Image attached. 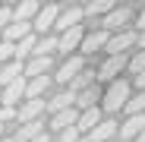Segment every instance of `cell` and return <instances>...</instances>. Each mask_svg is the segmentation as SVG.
<instances>
[{
  "label": "cell",
  "instance_id": "cell-6",
  "mask_svg": "<svg viewBox=\"0 0 145 142\" xmlns=\"http://www.w3.org/2000/svg\"><path fill=\"white\" fill-rule=\"evenodd\" d=\"M107 44H110V32H104V29L98 26V29H91V32L85 35V41H82L79 51H82V57H85V54H95V51H107Z\"/></svg>",
  "mask_w": 145,
  "mask_h": 142
},
{
  "label": "cell",
  "instance_id": "cell-38",
  "mask_svg": "<svg viewBox=\"0 0 145 142\" xmlns=\"http://www.w3.org/2000/svg\"><path fill=\"white\" fill-rule=\"evenodd\" d=\"M0 41H3V38H0Z\"/></svg>",
  "mask_w": 145,
  "mask_h": 142
},
{
  "label": "cell",
  "instance_id": "cell-19",
  "mask_svg": "<svg viewBox=\"0 0 145 142\" xmlns=\"http://www.w3.org/2000/svg\"><path fill=\"white\" fill-rule=\"evenodd\" d=\"M54 66V57H32L25 63V79H38V76H47Z\"/></svg>",
  "mask_w": 145,
  "mask_h": 142
},
{
  "label": "cell",
  "instance_id": "cell-30",
  "mask_svg": "<svg viewBox=\"0 0 145 142\" xmlns=\"http://www.w3.org/2000/svg\"><path fill=\"white\" fill-rule=\"evenodd\" d=\"M136 26H139V32H145V7H142V13H139V22H136Z\"/></svg>",
  "mask_w": 145,
  "mask_h": 142
},
{
  "label": "cell",
  "instance_id": "cell-5",
  "mask_svg": "<svg viewBox=\"0 0 145 142\" xmlns=\"http://www.w3.org/2000/svg\"><path fill=\"white\" fill-rule=\"evenodd\" d=\"M129 10L126 7H117L114 13H107L104 19H101V29L104 32H110V35H117V32H126V26H129Z\"/></svg>",
  "mask_w": 145,
  "mask_h": 142
},
{
  "label": "cell",
  "instance_id": "cell-27",
  "mask_svg": "<svg viewBox=\"0 0 145 142\" xmlns=\"http://www.w3.org/2000/svg\"><path fill=\"white\" fill-rule=\"evenodd\" d=\"M126 69H129L133 76H142V73H145V51H136V54L129 57V66H126Z\"/></svg>",
  "mask_w": 145,
  "mask_h": 142
},
{
  "label": "cell",
  "instance_id": "cell-18",
  "mask_svg": "<svg viewBox=\"0 0 145 142\" xmlns=\"http://www.w3.org/2000/svg\"><path fill=\"white\" fill-rule=\"evenodd\" d=\"M120 136V123L117 120H110V117H107V120L98 126V130H95V133H88V139L91 142H114Z\"/></svg>",
  "mask_w": 145,
  "mask_h": 142
},
{
  "label": "cell",
  "instance_id": "cell-12",
  "mask_svg": "<svg viewBox=\"0 0 145 142\" xmlns=\"http://www.w3.org/2000/svg\"><path fill=\"white\" fill-rule=\"evenodd\" d=\"M69 107H76V92L72 88H63V92H57L54 98H47V114H63V111H69Z\"/></svg>",
  "mask_w": 145,
  "mask_h": 142
},
{
  "label": "cell",
  "instance_id": "cell-32",
  "mask_svg": "<svg viewBox=\"0 0 145 142\" xmlns=\"http://www.w3.org/2000/svg\"><path fill=\"white\" fill-rule=\"evenodd\" d=\"M35 142H51V136H47V133H44V136H38Z\"/></svg>",
  "mask_w": 145,
  "mask_h": 142
},
{
  "label": "cell",
  "instance_id": "cell-2",
  "mask_svg": "<svg viewBox=\"0 0 145 142\" xmlns=\"http://www.w3.org/2000/svg\"><path fill=\"white\" fill-rule=\"evenodd\" d=\"M82 69H88L85 66V57L82 54H76V57H66L60 66H57V73H54V79L57 82H63V85H72V79H76Z\"/></svg>",
  "mask_w": 145,
  "mask_h": 142
},
{
  "label": "cell",
  "instance_id": "cell-20",
  "mask_svg": "<svg viewBox=\"0 0 145 142\" xmlns=\"http://www.w3.org/2000/svg\"><path fill=\"white\" fill-rule=\"evenodd\" d=\"M54 76H38V79H29V88H25V101L29 98H44V92L51 88Z\"/></svg>",
  "mask_w": 145,
  "mask_h": 142
},
{
  "label": "cell",
  "instance_id": "cell-24",
  "mask_svg": "<svg viewBox=\"0 0 145 142\" xmlns=\"http://www.w3.org/2000/svg\"><path fill=\"white\" fill-rule=\"evenodd\" d=\"M91 107H101L98 104V88H88V92H79L76 95V111H91Z\"/></svg>",
  "mask_w": 145,
  "mask_h": 142
},
{
  "label": "cell",
  "instance_id": "cell-8",
  "mask_svg": "<svg viewBox=\"0 0 145 142\" xmlns=\"http://www.w3.org/2000/svg\"><path fill=\"white\" fill-rule=\"evenodd\" d=\"M44 111H47V101H44V98H29V101H22V104H19V126L41 120Z\"/></svg>",
  "mask_w": 145,
  "mask_h": 142
},
{
  "label": "cell",
  "instance_id": "cell-22",
  "mask_svg": "<svg viewBox=\"0 0 145 142\" xmlns=\"http://www.w3.org/2000/svg\"><path fill=\"white\" fill-rule=\"evenodd\" d=\"M57 51H60V35H44V38L38 41L35 57H54Z\"/></svg>",
  "mask_w": 145,
  "mask_h": 142
},
{
  "label": "cell",
  "instance_id": "cell-23",
  "mask_svg": "<svg viewBox=\"0 0 145 142\" xmlns=\"http://www.w3.org/2000/svg\"><path fill=\"white\" fill-rule=\"evenodd\" d=\"M95 79H98V73H95V69H82V73L72 79L69 88L76 92V95H79V92H88V88H95Z\"/></svg>",
  "mask_w": 145,
  "mask_h": 142
},
{
  "label": "cell",
  "instance_id": "cell-28",
  "mask_svg": "<svg viewBox=\"0 0 145 142\" xmlns=\"http://www.w3.org/2000/svg\"><path fill=\"white\" fill-rule=\"evenodd\" d=\"M0 123H19V107H3L0 104Z\"/></svg>",
  "mask_w": 145,
  "mask_h": 142
},
{
  "label": "cell",
  "instance_id": "cell-4",
  "mask_svg": "<svg viewBox=\"0 0 145 142\" xmlns=\"http://www.w3.org/2000/svg\"><path fill=\"white\" fill-rule=\"evenodd\" d=\"M82 19H85V7H76V3H69L60 10V19H57V32H69V29H76L82 26Z\"/></svg>",
  "mask_w": 145,
  "mask_h": 142
},
{
  "label": "cell",
  "instance_id": "cell-17",
  "mask_svg": "<svg viewBox=\"0 0 145 142\" xmlns=\"http://www.w3.org/2000/svg\"><path fill=\"white\" fill-rule=\"evenodd\" d=\"M47 133V126H44V120H35V123H22L13 136H16V142H35L38 136H44Z\"/></svg>",
  "mask_w": 145,
  "mask_h": 142
},
{
  "label": "cell",
  "instance_id": "cell-31",
  "mask_svg": "<svg viewBox=\"0 0 145 142\" xmlns=\"http://www.w3.org/2000/svg\"><path fill=\"white\" fill-rule=\"evenodd\" d=\"M136 88H139V92H145V73H142V76H136Z\"/></svg>",
  "mask_w": 145,
  "mask_h": 142
},
{
  "label": "cell",
  "instance_id": "cell-7",
  "mask_svg": "<svg viewBox=\"0 0 145 142\" xmlns=\"http://www.w3.org/2000/svg\"><path fill=\"white\" fill-rule=\"evenodd\" d=\"M133 44H139V32H133V29L110 35V44H107V57H114V54H126Z\"/></svg>",
  "mask_w": 145,
  "mask_h": 142
},
{
  "label": "cell",
  "instance_id": "cell-21",
  "mask_svg": "<svg viewBox=\"0 0 145 142\" xmlns=\"http://www.w3.org/2000/svg\"><path fill=\"white\" fill-rule=\"evenodd\" d=\"M38 13H41V7L35 3V0H19L16 3V19H22V22H35Z\"/></svg>",
  "mask_w": 145,
  "mask_h": 142
},
{
  "label": "cell",
  "instance_id": "cell-36",
  "mask_svg": "<svg viewBox=\"0 0 145 142\" xmlns=\"http://www.w3.org/2000/svg\"><path fill=\"white\" fill-rule=\"evenodd\" d=\"M136 142H145V133H142V136H139V139H136Z\"/></svg>",
  "mask_w": 145,
  "mask_h": 142
},
{
  "label": "cell",
  "instance_id": "cell-34",
  "mask_svg": "<svg viewBox=\"0 0 145 142\" xmlns=\"http://www.w3.org/2000/svg\"><path fill=\"white\" fill-rule=\"evenodd\" d=\"M3 133H7V126H3V123H0V139H3Z\"/></svg>",
  "mask_w": 145,
  "mask_h": 142
},
{
  "label": "cell",
  "instance_id": "cell-29",
  "mask_svg": "<svg viewBox=\"0 0 145 142\" xmlns=\"http://www.w3.org/2000/svg\"><path fill=\"white\" fill-rule=\"evenodd\" d=\"M79 139H82V133H79L76 126H72V130H66V133H60V136H57V142H79Z\"/></svg>",
  "mask_w": 145,
  "mask_h": 142
},
{
  "label": "cell",
  "instance_id": "cell-16",
  "mask_svg": "<svg viewBox=\"0 0 145 142\" xmlns=\"http://www.w3.org/2000/svg\"><path fill=\"white\" fill-rule=\"evenodd\" d=\"M22 76H25V63H22V60H13V63H7V66H0V88L19 82Z\"/></svg>",
  "mask_w": 145,
  "mask_h": 142
},
{
  "label": "cell",
  "instance_id": "cell-1",
  "mask_svg": "<svg viewBox=\"0 0 145 142\" xmlns=\"http://www.w3.org/2000/svg\"><path fill=\"white\" fill-rule=\"evenodd\" d=\"M129 82L126 79H114L110 85H107V92H104V98H101V111L104 114H117L120 107L126 111V104H129Z\"/></svg>",
  "mask_w": 145,
  "mask_h": 142
},
{
  "label": "cell",
  "instance_id": "cell-35",
  "mask_svg": "<svg viewBox=\"0 0 145 142\" xmlns=\"http://www.w3.org/2000/svg\"><path fill=\"white\" fill-rule=\"evenodd\" d=\"M79 142H91V139H88V136H82V139H79Z\"/></svg>",
  "mask_w": 145,
  "mask_h": 142
},
{
  "label": "cell",
  "instance_id": "cell-3",
  "mask_svg": "<svg viewBox=\"0 0 145 142\" xmlns=\"http://www.w3.org/2000/svg\"><path fill=\"white\" fill-rule=\"evenodd\" d=\"M60 10L63 7H57V3H51V7H41V13H38V19L32 22L35 26V35H47V32H54L57 29V19H60Z\"/></svg>",
  "mask_w": 145,
  "mask_h": 142
},
{
  "label": "cell",
  "instance_id": "cell-9",
  "mask_svg": "<svg viewBox=\"0 0 145 142\" xmlns=\"http://www.w3.org/2000/svg\"><path fill=\"white\" fill-rule=\"evenodd\" d=\"M129 66V57L126 54H114V57H104V63L98 66V79H107L114 82V76H120V69Z\"/></svg>",
  "mask_w": 145,
  "mask_h": 142
},
{
  "label": "cell",
  "instance_id": "cell-25",
  "mask_svg": "<svg viewBox=\"0 0 145 142\" xmlns=\"http://www.w3.org/2000/svg\"><path fill=\"white\" fill-rule=\"evenodd\" d=\"M117 7H114V0H91V3H85V16H107V13H114Z\"/></svg>",
  "mask_w": 145,
  "mask_h": 142
},
{
  "label": "cell",
  "instance_id": "cell-26",
  "mask_svg": "<svg viewBox=\"0 0 145 142\" xmlns=\"http://www.w3.org/2000/svg\"><path fill=\"white\" fill-rule=\"evenodd\" d=\"M136 114H145V92H136L126 104V117H136Z\"/></svg>",
  "mask_w": 145,
  "mask_h": 142
},
{
  "label": "cell",
  "instance_id": "cell-11",
  "mask_svg": "<svg viewBox=\"0 0 145 142\" xmlns=\"http://www.w3.org/2000/svg\"><path fill=\"white\" fill-rule=\"evenodd\" d=\"M25 88H29V79L22 76L19 82H13V85H7V88H0V104L3 107H16L22 98H25Z\"/></svg>",
  "mask_w": 145,
  "mask_h": 142
},
{
  "label": "cell",
  "instance_id": "cell-15",
  "mask_svg": "<svg viewBox=\"0 0 145 142\" xmlns=\"http://www.w3.org/2000/svg\"><path fill=\"white\" fill-rule=\"evenodd\" d=\"M85 29L82 26H76V29H69V32H63L60 35V51L63 54H69V51H79V47H82V41H85Z\"/></svg>",
  "mask_w": 145,
  "mask_h": 142
},
{
  "label": "cell",
  "instance_id": "cell-33",
  "mask_svg": "<svg viewBox=\"0 0 145 142\" xmlns=\"http://www.w3.org/2000/svg\"><path fill=\"white\" fill-rule=\"evenodd\" d=\"M0 142H16V136H3V139H0Z\"/></svg>",
  "mask_w": 145,
  "mask_h": 142
},
{
  "label": "cell",
  "instance_id": "cell-10",
  "mask_svg": "<svg viewBox=\"0 0 145 142\" xmlns=\"http://www.w3.org/2000/svg\"><path fill=\"white\" fill-rule=\"evenodd\" d=\"M142 133H145V114L126 117V120L120 123V142H136Z\"/></svg>",
  "mask_w": 145,
  "mask_h": 142
},
{
  "label": "cell",
  "instance_id": "cell-13",
  "mask_svg": "<svg viewBox=\"0 0 145 142\" xmlns=\"http://www.w3.org/2000/svg\"><path fill=\"white\" fill-rule=\"evenodd\" d=\"M72 126H79V111H76V107H69V111H63V114H54L51 123H47V130H54L57 136L66 133V130H72Z\"/></svg>",
  "mask_w": 145,
  "mask_h": 142
},
{
  "label": "cell",
  "instance_id": "cell-37",
  "mask_svg": "<svg viewBox=\"0 0 145 142\" xmlns=\"http://www.w3.org/2000/svg\"><path fill=\"white\" fill-rule=\"evenodd\" d=\"M0 7H3V3H0Z\"/></svg>",
  "mask_w": 145,
  "mask_h": 142
},
{
  "label": "cell",
  "instance_id": "cell-14",
  "mask_svg": "<svg viewBox=\"0 0 145 142\" xmlns=\"http://www.w3.org/2000/svg\"><path fill=\"white\" fill-rule=\"evenodd\" d=\"M104 120H107V117H104V111H101V107H91V111H82V114H79V126H76V130H79L82 136H88V133H95V130H98Z\"/></svg>",
  "mask_w": 145,
  "mask_h": 142
}]
</instances>
